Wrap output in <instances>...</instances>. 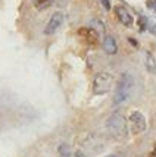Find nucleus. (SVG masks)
Listing matches in <instances>:
<instances>
[{
    "mask_svg": "<svg viewBox=\"0 0 156 157\" xmlns=\"http://www.w3.org/2000/svg\"><path fill=\"white\" fill-rule=\"evenodd\" d=\"M133 87H134V78H133V75L128 74V72L122 74L121 78H119V82H118V85H116L115 96H114V103H115V104H121V103L125 101L130 97V94H131Z\"/></svg>",
    "mask_w": 156,
    "mask_h": 157,
    "instance_id": "nucleus-1",
    "label": "nucleus"
},
{
    "mask_svg": "<svg viewBox=\"0 0 156 157\" xmlns=\"http://www.w3.org/2000/svg\"><path fill=\"white\" fill-rule=\"evenodd\" d=\"M106 126L118 138H124L127 135V123H125L124 116L119 115V113H114L112 116L109 117L108 122H106Z\"/></svg>",
    "mask_w": 156,
    "mask_h": 157,
    "instance_id": "nucleus-2",
    "label": "nucleus"
},
{
    "mask_svg": "<svg viewBox=\"0 0 156 157\" xmlns=\"http://www.w3.org/2000/svg\"><path fill=\"white\" fill-rule=\"evenodd\" d=\"M114 82V76L108 74V72H100L94 76V81H93V93L97 96H102L106 94L110 90V85Z\"/></svg>",
    "mask_w": 156,
    "mask_h": 157,
    "instance_id": "nucleus-3",
    "label": "nucleus"
},
{
    "mask_svg": "<svg viewBox=\"0 0 156 157\" xmlns=\"http://www.w3.org/2000/svg\"><path fill=\"white\" fill-rule=\"evenodd\" d=\"M130 125H131V132L134 135H138L144 132L147 123H146V117L142 112H133L131 116H130Z\"/></svg>",
    "mask_w": 156,
    "mask_h": 157,
    "instance_id": "nucleus-4",
    "label": "nucleus"
},
{
    "mask_svg": "<svg viewBox=\"0 0 156 157\" xmlns=\"http://www.w3.org/2000/svg\"><path fill=\"white\" fill-rule=\"evenodd\" d=\"M63 19H65V16H63V13H62V12H54V13L52 15L50 21L47 22V25H46L44 34H46V35L54 34V33H56V31L61 28L62 24H63Z\"/></svg>",
    "mask_w": 156,
    "mask_h": 157,
    "instance_id": "nucleus-5",
    "label": "nucleus"
},
{
    "mask_svg": "<svg viewBox=\"0 0 156 157\" xmlns=\"http://www.w3.org/2000/svg\"><path fill=\"white\" fill-rule=\"evenodd\" d=\"M115 15L122 25H125V27H131V25H133V18H131V15L128 13V10H127L125 7L116 6L115 7Z\"/></svg>",
    "mask_w": 156,
    "mask_h": 157,
    "instance_id": "nucleus-6",
    "label": "nucleus"
},
{
    "mask_svg": "<svg viewBox=\"0 0 156 157\" xmlns=\"http://www.w3.org/2000/svg\"><path fill=\"white\" fill-rule=\"evenodd\" d=\"M103 48L108 55H115L118 52V46H116V41L112 35H106L105 40H103Z\"/></svg>",
    "mask_w": 156,
    "mask_h": 157,
    "instance_id": "nucleus-7",
    "label": "nucleus"
},
{
    "mask_svg": "<svg viewBox=\"0 0 156 157\" xmlns=\"http://www.w3.org/2000/svg\"><path fill=\"white\" fill-rule=\"evenodd\" d=\"M146 69L150 74H156V57L152 53L146 55Z\"/></svg>",
    "mask_w": 156,
    "mask_h": 157,
    "instance_id": "nucleus-8",
    "label": "nucleus"
},
{
    "mask_svg": "<svg viewBox=\"0 0 156 157\" xmlns=\"http://www.w3.org/2000/svg\"><path fill=\"white\" fill-rule=\"evenodd\" d=\"M90 27H96V33H99V34H103V33H105V25H103L99 19L91 21V22H90Z\"/></svg>",
    "mask_w": 156,
    "mask_h": 157,
    "instance_id": "nucleus-9",
    "label": "nucleus"
},
{
    "mask_svg": "<svg viewBox=\"0 0 156 157\" xmlns=\"http://www.w3.org/2000/svg\"><path fill=\"white\" fill-rule=\"evenodd\" d=\"M147 31H150L153 35H156V21L152 19V18H147V27H146Z\"/></svg>",
    "mask_w": 156,
    "mask_h": 157,
    "instance_id": "nucleus-10",
    "label": "nucleus"
},
{
    "mask_svg": "<svg viewBox=\"0 0 156 157\" xmlns=\"http://www.w3.org/2000/svg\"><path fill=\"white\" fill-rule=\"evenodd\" d=\"M59 153H61V156L68 157L69 154H71V150H69V147L66 144H61V145H59Z\"/></svg>",
    "mask_w": 156,
    "mask_h": 157,
    "instance_id": "nucleus-11",
    "label": "nucleus"
},
{
    "mask_svg": "<svg viewBox=\"0 0 156 157\" xmlns=\"http://www.w3.org/2000/svg\"><path fill=\"white\" fill-rule=\"evenodd\" d=\"M52 3V0H35V5L38 9H44L46 6H49Z\"/></svg>",
    "mask_w": 156,
    "mask_h": 157,
    "instance_id": "nucleus-12",
    "label": "nucleus"
},
{
    "mask_svg": "<svg viewBox=\"0 0 156 157\" xmlns=\"http://www.w3.org/2000/svg\"><path fill=\"white\" fill-rule=\"evenodd\" d=\"M138 27H140L142 31H146V27H147V18L140 16V18H138Z\"/></svg>",
    "mask_w": 156,
    "mask_h": 157,
    "instance_id": "nucleus-13",
    "label": "nucleus"
},
{
    "mask_svg": "<svg viewBox=\"0 0 156 157\" xmlns=\"http://www.w3.org/2000/svg\"><path fill=\"white\" fill-rule=\"evenodd\" d=\"M146 6L150 9H155L156 7V0H146Z\"/></svg>",
    "mask_w": 156,
    "mask_h": 157,
    "instance_id": "nucleus-14",
    "label": "nucleus"
},
{
    "mask_svg": "<svg viewBox=\"0 0 156 157\" xmlns=\"http://www.w3.org/2000/svg\"><path fill=\"white\" fill-rule=\"evenodd\" d=\"M102 3H103V6H105V9H110V3H109V0H102Z\"/></svg>",
    "mask_w": 156,
    "mask_h": 157,
    "instance_id": "nucleus-15",
    "label": "nucleus"
},
{
    "mask_svg": "<svg viewBox=\"0 0 156 157\" xmlns=\"http://www.w3.org/2000/svg\"><path fill=\"white\" fill-rule=\"evenodd\" d=\"M130 43H131V44H133L134 47H137V41H136V40H133V38H130Z\"/></svg>",
    "mask_w": 156,
    "mask_h": 157,
    "instance_id": "nucleus-16",
    "label": "nucleus"
},
{
    "mask_svg": "<svg viewBox=\"0 0 156 157\" xmlns=\"http://www.w3.org/2000/svg\"><path fill=\"white\" fill-rule=\"evenodd\" d=\"M150 157H156V145H155V150H153V153L150 154Z\"/></svg>",
    "mask_w": 156,
    "mask_h": 157,
    "instance_id": "nucleus-17",
    "label": "nucleus"
},
{
    "mask_svg": "<svg viewBox=\"0 0 156 157\" xmlns=\"http://www.w3.org/2000/svg\"><path fill=\"white\" fill-rule=\"evenodd\" d=\"M75 157H84V156H82V154H80V153H78V154H77V156H75Z\"/></svg>",
    "mask_w": 156,
    "mask_h": 157,
    "instance_id": "nucleus-18",
    "label": "nucleus"
},
{
    "mask_svg": "<svg viewBox=\"0 0 156 157\" xmlns=\"http://www.w3.org/2000/svg\"><path fill=\"white\" fill-rule=\"evenodd\" d=\"M106 157H119V156H115V154H114V156H106Z\"/></svg>",
    "mask_w": 156,
    "mask_h": 157,
    "instance_id": "nucleus-19",
    "label": "nucleus"
},
{
    "mask_svg": "<svg viewBox=\"0 0 156 157\" xmlns=\"http://www.w3.org/2000/svg\"><path fill=\"white\" fill-rule=\"evenodd\" d=\"M155 12H156V7H155Z\"/></svg>",
    "mask_w": 156,
    "mask_h": 157,
    "instance_id": "nucleus-20",
    "label": "nucleus"
},
{
    "mask_svg": "<svg viewBox=\"0 0 156 157\" xmlns=\"http://www.w3.org/2000/svg\"><path fill=\"white\" fill-rule=\"evenodd\" d=\"M34 2H35V0H34Z\"/></svg>",
    "mask_w": 156,
    "mask_h": 157,
    "instance_id": "nucleus-21",
    "label": "nucleus"
}]
</instances>
